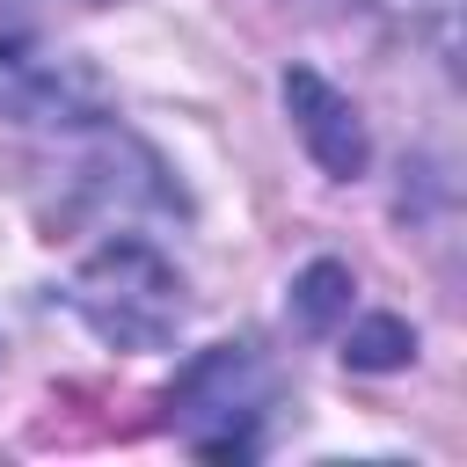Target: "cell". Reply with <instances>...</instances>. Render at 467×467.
<instances>
[{
  "label": "cell",
  "instance_id": "1",
  "mask_svg": "<svg viewBox=\"0 0 467 467\" xmlns=\"http://www.w3.org/2000/svg\"><path fill=\"white\" fill-rule=\"evenodd\" d=\"M66 299L117 350H161L182 328V314H190L182 270L153 241H139V234H109L102 248H88L80 270H73V285H66Z\"/></svg>",
  "mask_w": 467,
  "mask_h": 467
},
{
  "label": "cell",
  "instance_id": "2",
  "mask_svg": "<svg viewBox=\"0 0 467 467\" xmlns=\"http://www.w3.org/2000/svg\"><path fill=\"white\" fill-rule=\"evenodd\" d=\"M285 387L270 372V358L255 343H212L182 365L168 409H175V431L190 452H212V460H255L263 438H270V416H277Z\"/></svg>",
  "mask_w": 467,
  "mask_h": 467
},
{
  "label": "cell",
  "instance_id": "3",
  "mask_svg": "<svg viewBox=\"0 0 467 467\" xmlns=\"http://www.w3.org/2000/svg\"><path fill=\"white\" fill-rule=\"evenodd\" d=\"M0 117L36 131H80L109 117L102 73L66 44H51L36 15H22L15 0H0Z\"/></svg>",
  "mask_w": 467,
  "mask_h": 467
},
{
  "label": "cell",
  "instance_id": "4",
  "mask_svg": "<svg viewBox=\"0 0 467 467\" xmlns=\"http://www.w3.org/2000/svg\"><path fill=\"white\" fill-rule=\"evenodd\" d=\"M285 102H292V117H299V139L314 146V161L328 168V175H365V124H358V109L321 80V73H285Z\"/></svg>",
  "mask_w": 467,
  "mask_h": 467
},
{
  "label": "cell",
  "instance_id": "5",
  "mask_svg": "<svg viewBox=\"0 0 467 467\" xmlns=\"http://www.w3.org/2000/svg\"><path fill=\"white\" fill-rule=\"evenodd\" d=\"M409 7H423V15H431V36H438V51L452 58V44H460V36H452V15H460V0H409Z\"/></svg>",
  "mask_w": 467,
  "mask_h": 467
}]
</instances>
